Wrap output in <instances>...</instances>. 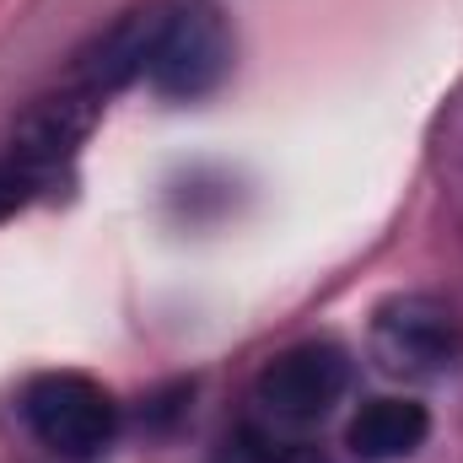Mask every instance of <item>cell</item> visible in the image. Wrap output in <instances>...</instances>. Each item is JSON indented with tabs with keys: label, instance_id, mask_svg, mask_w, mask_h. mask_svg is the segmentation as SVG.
<instances>
[{
	"label": "cell",
	"instance_id": "obj_6",
	"mask_svg": "<svg viewBox=\"0 0 463 463\" xmlns=\"http://www.w3.org/2000/svg\"><path fill=\"white\" fill-rule=\"evenodd\" d=\"M38 189H43V184H38V178H33L16 156L0 146V222H5V216H16V211H22Z\"/></svg>",
	"mask_w": 463,
	"mask_h": 463
},
{
	"label": "cell",
	"instance_id": "obj_5",
	"mask_svg": "<svg viewBox=\"0 0 463 463\" xmlns=\"http://www.w3.org/2000/svg\"><path fill=\"white\" fill-rule=\"evenodd\" d=\"M426 437H431L426 404H415V399H372V404L355 410L345 448L366 463H393V458H410Z\"/></svg>",
	"mask_w": 463,
	"mask_h": 463
},
{
	"label": "cell",
	"instance_id": "obj_1",
	"mask_svg": "<svg viewBox=\"0 0 463 463\" xmlns=\"http://www.w3.org/2000/svg\"><path fill=\"white\" fill-rule=\"evenodd\" d=\"M22 420L49 453L71 463L103 458L118 437V404L81 372H38L22 388Z\"/></svg>",
	"mask_w": 463,
	"mask_h": 463
},
{
	"label": "cell",
	"instance_id": "obj_3",
	"mask_svg": "<svg viewBox=\"0 0 463 463\" xmlns=\"http://www.w3.org/2000/svg\"><path fill=\"white\" fill-rule=\"evenodd\" d=\"M350 388V355L329 340H307V345L280 350L259 383H253V410L259 426L269 431H302L318 426Z\"/></svg>",
	"mask_w": 463,
	"mask_h": 463
},
{
	"label": "cell",
	"instance_id": "obj_4",
	"mask_svg": "<svg viewBox=\"0 0 463 463\" xmlns=\"http://www.w3.org/2000/svg\"><path fill=\"white\" fill-rule=\"evenodd\" d=\"M372 361L388 377L431 383L463 361V324L437 297H393L372 313Z\"/></svg>",
	"mask_w": 463,
	"mask_h": 463
},
{
	"label": "cell",
	"instance_id": "obj_2",
	"mask_svg": "<svg viewBox=\"0 0 463 463\" xmlns=\"http://www.w3.org/2000/svg\"><path fill=\"white\" fill-rule=\"evenodd\" d=\"M232 71V38L216 5H156V33L146 49V76L162 98H205Z\"/></svg>",
	"mask_w": 463,
	"mask_h": 463
}]
</instances>
